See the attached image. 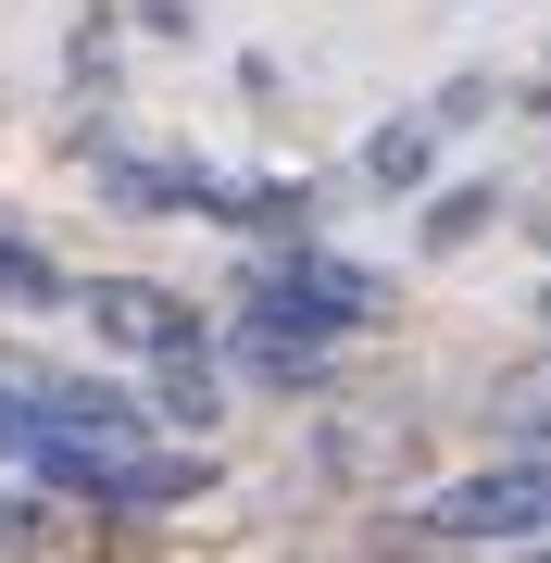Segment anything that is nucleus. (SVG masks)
I'll list each match as a JSON object with an SVG mask.
<instances>
[{
    "label": "nucleus",
    "mask_w": 551,
    "mask_h": 563,
    "mask_svg": "<svg viewBox=\"0 0 551 563\" xmlns=\"http://www.w3.org/2000/svg\"><path fill=\"white\" fill-rule=\"evenodd\" d=\"M251 325L339 351L351 325H376V276H364V263H339V251H313V239H288V251L251 263Z\"/></svg>",
    "instance_id": "1"
},
{
    "label": "nucleus",
    "mask_w": 551,
    "mask_h": 563,
    "mask_svg": "<svg viewBox=\"0 0 551 563\" xmlns=\"http://www.w3.org/2000/svg\"><path fill=\"white\" fill-rule=\"evenodd\" d=\"M527 526H551V463H489L427 501V539H527Z\"/></svg>",
    "instance_id": "3"
},
{
    "label": "nucleus",
    "mask_w": 551,
    "mask_h": 563,
    "mask_svg": "<svg viewBox=\"0 0 551 563\" xmlns=\"http://www.w3.org/2000/svg\"><path fill=\"white\" fill-rule=\"evenodd\" d=\"M489 213H502V176H451L439 201L414 213V251H427V263H451V251H476V239H489Z\"/></svg>",
    "instance_id": "5"
},
{
    "label": "nucleus",
    "mask_w": 551,
    "mask_h": 563,
    "mask_svg": "<svg viewBox=\"0 0 551 563\" xmlns=\"http://www.w3.org/2000/svg\"><path fill=\"white\" fill-rule=\"evenodd\" d=\"M427 163H439V113H388V125H364V188H427Z\"/></svg>",
    "instance_id": "6"
},
{
    "label": "nucleus",
    "mask_w": 551,
    "mask_h": 563,
    "mask_svg": "<svg viewBox=\"0 0 551 563\" xmlns=\"http://www.w3.org/2000/svg\"><path fill=\"white\" fill-rule=\"evenodd\" d=\"M51 301H88V288H76V276H63V263H51V251H25V239H13V225H0V313H51Z\"/></svg>",
    "instance_id": "9"
},
{
    "label": "nucleus",
    "mask_w": 551,
    "mask_h": 563,
    "mask_svg": "<svg viewBox=\"0 0 551 563\" xmlns=\"http://www.w3.org/2000/svg\"><path fill=\"white\" fill-rule=\"evenodd\" d=\"M489 101H502V76H451V88H439V139H451V125H476Z\"/></svg>",
    "instance_id": "10"
},
{
    "label": "nucleus",
    "mask_w": 551,
    "mask_h": 563,
    "mask_svg": "<svg viewBox=\"0 0 551 563\" xmlns=\"http://www.w3.org/2000/svg\"><path fill=\"white\" fill-rule=\"evenodd\" d=\"M25 476L51 501H76V514H176V501L213 488V463L201 451H38Z\"/></svg>",
    "instance_id": "2"
},
{
    "label": "nucleus",
    "mask_w": 551,
    "mask_h": 563,
    "mask_svg": "<svg viewBox=\"0 0 551 563\" xmlns=\"http://www.w3.org/2000/svg\"><path fill=\"white\" fill-rule=\"evenodd\" d=\"M539 313H551V301H539Z\"/></svg>",
    "instance_id": "12"
},
{
    "label": "nucleus",
    "mask_w": 551,
    "mask_h": 563,
    "mask_svg": "<svg viewBox=\"0 0 551 563\" xmlns=\"http://www.w3.org/2000/svg\"><path fill=\"white\" fill-rule=\"evenodd\" d=\"M38 539V501H13V488H0V551H25Z\"/></svg>",
    "instance_id": "11"
},
{
    "label": "nucleus",
    "mask_w": 551,
    "mask_h": 563,
    "mask_svg": "<svg viewBox=\"0 0 551 563\" xmlns=\"http://www.w3.org/2000/svg\"><path fill=\"white\" fill-rule=\"evenodd\" d=\"M225 363H239L251 388H327V363H339V351H313V339H276V325H251V313H239Z\"/></svg>",
    "instance_id": "7"
},
{
    "label": "nucleus",
    "mask_w": 551,
    "mask_h": 563,
    "mask_svg": "<svg viewBox=\"0 0 551 563\" xmlns=\"http://www.w3.org/2000/svg\"><path fill=\"white\" fill-rule=\"evenodd\" d=\"M151 401H164V426H213V401H225V351L201 339V351L151 363Z\"/></svg>",
    "instance_id": "8"
},
{
    "label": "nucleus",
    "mask_w": 551,
    "mask_h": 563,
    "mask_svg": "<svg viewBox=\"0 0 551 563\" xmlns=\"http://www.w3.org/2000/svg\"><path fill=\"white\" fill-rule=\"evenodd\" d=\"M88 325H101L113 351H139V363L201 351V313H188V288H164V276H101L88 288Z\"/></svg>",
    "instance_id": "4"
}]
</instances>
